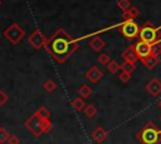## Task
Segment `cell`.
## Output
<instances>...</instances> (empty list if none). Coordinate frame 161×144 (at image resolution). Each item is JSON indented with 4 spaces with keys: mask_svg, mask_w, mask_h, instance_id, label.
Here are the masks:
<instances>
[{
    "mask_svg": "<svg viewBox=\"0 0 161 144\" xmlns=\"http://www.w3.org/2000/svg\"><path fill=\"white\" fill-rule=\"evenodd\" d=\"M68 39L69 38L65 34V31L63 29H58L49 40L50 44L49 51L53 54V56L58 63H63L69 54H72L78 49V44Z\"/></svg>",
    "mask_w": 161,
    "mask_h": 144,
    "instance_id": "6da1fadb",
    "label": "cell"
},
{
    "mask_svg": "<svg viewBox=\"0 0 161 144\" xmlns=\"http://www.w3.org/2000/svg\"><path fill=\"white\" fill-rule=\"evenodd\" d=\"M136 138L141 144H158L161 141V129L150 121L142 129H140Z\"/></svg>",
    "mask_w": 161,
    "mask_h": 144,
    "instance_id": "7a4b0ae2",
    "label": "cell"
},
{
    "mask_svg": "<svg viewBox=\"0 0 161 144\" xmlns=\"http://www.w3.org/2000/svg\"><path fill=\"white\" fill-rule=\"evenodd\" d=\"M4 36L5 39L13 44V45H16L18 43L21 41V39H24L25 36V30L16 23L11 24L10 26H8L5 30H4Z\"/></svg>",
    "mask_w": 161,
    "mask_h": 144,
    "instance_id": "3957f363",
    "label": "cell"
},
{
    "mask_svg": "<svg viewBox=\"0 0 161 144\" xmlns=\"http://www.w3.org/2000/svg\"><path fill=\"white\" fill-rule=\"evenodd\" d=\"M157 31H158V29H157L156 26H153V25L148 21V23H146V24L141 28V30H140V34H138L140 40L146 41V43H148V44L158 43Z\"/></svg>",
    "mask_w": 161,
    "mask_h": 144,
    "instance_id": "277c9868",
    "label": "cell"
},
{
    "mask_svg": "<svg viewBox=\"0 0 161 144\" xmlns=\"http://www.w3.org/2000/svg\"><path fill=\"white\" fill-rule=\"evenodd\" d=\"M140 26L137 23H135L133 20L130 21H123L119 26V31L122 33V35L127 39H133L140 34Z\"/></svg>",
    "mask_w": 161,
    "mask_h": 144,
    "instance_id": "5b68a950",
    "label": "cell"
},
{
    "mask_svg": "<svg viewBox=\"0 0 161 144\" xmlns=\"http://www.w3.org/2000/svg\"><path fill=\"white\" fill-rule=\"evenodd\" d=\"M43 119L39 115H36L35 113L25 121V126L29 129V131H31L35 136H39L40 134H43L42 131V124H43Z\"/></svg>",
    "mask_w": 161,
    "mask_h": 144,
    "instance_id": "8992f818",
    "label": "cell"
},
{
    "mask_svg": "<svg viewBox=\"0 0 161 144\" xmlns=\"http://www.w3.org/2000/svg\"><path fill=\"white\" fill-rule=\"evenodd\" d=\"M29 44H30L35 50H39V49H42L43 46L47 45V39H45L44 34H43L39 29H36V30H34L33 34L29 36Z\"/></svg>",
    "mask_w": 161,
    "mask_h": 144,
    "instance_id": "52a82bcc",
    "label": "cell"
},
{
    "mask_svg": "<svg viewBox=\"0 0 161 144\" xmlns=\"http://www.w3.org/2000/svg\"><path fill=\"white\" fill-rule=\"evenodd\" d=\"M133 48H135V51H136L138 59L146 58V56H148V55L152 54V44H148L146 41L140 40L136 45H133Z\"/></svg>",
    "mask_w": 161,
    "mask_h": 144,
    "instance_id": "ba28073f",
    "label": "cell"
},
{
    "mask_svg": "<svg viewBox=\"0 0 161 144\" xmlns=\"http://www.w3.org/2000/svg\"><path fill=\"white\" fill-rule=\"evenodd\" d=\"M146 90L151 96H158L161 94V80L157 78L151 79L146 84Z\"/></svg>",
    "mask_w": 161,
    "mask_h": 144,
    "instance_id": "9c48e42d",
    "label": "cell"
},
{
    "mask_svg": "<svg viewBox=\"0 0 161 144\" xmlns=\"http://www.w3.org/2000/svg\"><path fill=\"white\" fill-rule=\"evenodd\" d=\"M91 83H98L102 76H103V73L101 69H98L97 66H91L87 71H86V75H84Z\"/></svg>",
    "mask_w": 161,
    "mask_h": 144,
    "instance_id": "30bf717a",
    "label": "cell"
},
{
    "mask_svg": "<svg viewBox=\"0 0 161 144\" xmlns=\"http://www.w3.org/2000/svg\"><path fill=\"white\" fill-rule=\"evenodd\" d=\"M107 136H108V133H107V130H106L104 128H102V126H98V128H96V129L92 131V139H93L94 141H97V143H103V141L107 139Z\"/></svg>",
    "mask_w": 161,
    "mask_h": 144,
    "instance_id": "8fae6325",
    "label": "cell"
},
{
    "mask_svg": "<svg viewBox=\"0 0 161 144\" xmlns=\"http://www.w3.org/2000/svg\"><path fill=\"white\" fill-rule=\"evenodd\" d=\"M141 60V63H142V65L143 66H146V69H148V70H152L157 64H158V61H160V59H158V56L157 55H148V56H146V58H142V59H140Z\"/></svg>",
    "mask_w": 161,
    "mask_h": 144,
    "instance_id": "7c38bea8",
    "label": "cell"
},
{
    "mask_svg": "<svg viewBox=\"0 0 161 144\" xmlns=\"http://www.w3.org/2000/svg\"><path fill=\"white\" fill-rule=\"evenodd\" d=\"M122 59H123V61H131V63H136L137 61V59H138V56H137V54H136V51H135V48L133 46H128L125 51H122Z\"/></svg>",
    "mask_w": 161,
    "mask_h": 144,
    "instance_id": "4fadbf2b",
    "label": "cell"
},
{
    "mask_svg": "<svg viewBox=\"0 0 161 144\" xmlns=\"http://www.w3.org/2000/svg\"><path fill=\"white\" fill-rule=\"evenodd\" d=\"M138 14H140L138 9H137L136 6H131V8H128L126 11H123L122 19H123V21H130V20H133Z\"/></svg>",
    "mask_w": 161,
    "mask_h": 144,
    "instance_id": "5bb4252c",
    "label": "cell"
},
{
    "mask_svg": "<svg viewBox=\"0 0 161 144\" xmlns=\"http://www.w3.org/2000/svg\"><path fill=\"white\" fill-rule=\"evenodd\" d=\"M104 45H106V43H104L103 39H101L99 36H96V38H93V39L89 41V46H91V49H93L94 51H101V50L104 48Z\"/></svg>",
    "mask_w": 161,
    "mask_h": 144,
    "instance_id": "9a60e30c",
    "label": "cell"
},
{
    "mask_svg": "<svg viewBox=\"0 0 161 144\" xmlns=\"http://www.w3.org/2000/svg\"><path fill=\"white\" fill-rule=\"evenodd\" d=\"M70 105L73 106L74 110H82V109L86 108V103H84V100L82 99V96H80V98H74V99L70 101Z\"/></svg>",
    "mask_w": 161,
    "mask_h": 144,
    "instance_id": "2e32d148",
    "label": "cell"
},
{
    "mask_svg": "<svg viewBox=\"0 0 161 144\" xmlns=\"http://www.w3.org/2000/svg\"><path fill=\"white\" fill-rule=\"evenodd\" d=\"M78 93H79V95H80L82 98H88V96L92 95L93 90H92V88H91L89 85L84 84V85H82V86L78 89Z\"/></svg>",
    "mask_w": 161,
    "mask_h": 144,
    "instance_id": "e0dca14e",
    "label": "cell"
},
{
    "mask_svg": "<svg viewBox=\"0 0 161 144\" xmlns=\"http://www.w3.org/2000/svg\"><path fill=\"white\" fill-rule=\"evenodd\" d=\"M43 89H44L47 93H52V91H54V90L57 89V83H55L54 80L48 79V80H45V81L43 83Z\"/></svg>",
    "mask_w": 161,
    "mask_h": 144,
    "instance_id": "ac0fdd59",
    "label": "cell"
},
{
    "mask_svg": "<svg viewBox=\"0 0 161 144\" xmlns=\"http://www.w3.org/2000/svg\"><path fill=\"white\" fill-rule=\"evenodd\" d=\"M106 66H107V69H108V71H109L111 74H116V73L121 69V65H119L116 60H111Z\"/></svg>",
    "mask_w": 161,
    "mask_h": 144,
    "instance_id": "d6986e66",
    "label": "cell"
},
{
    "mask_svg": "<svg viewBox=\"0 0 161 144\" xmlns=\"http://www.w3.org/2000/svg\"><path fill=\"white\" fill-rule=\"evenodd\" d=\"M83 111H84V114H86L88 118H93V116H96V114H97V108H96L94 105L89 104V105H86V108L83 109Z\"/></svg>",
    "mask_w": 161,
    "mask_h": 144,
    "instance_id": "ffe728a7",
    "label": "cell"
},
{
    "mask_svg": "<svg viewBox=\"0 0 161 144\" xmlns=\"http://www.w3.org/2000/svg\"><path fill=\"white\" fill-rule=\"evenodd\" d=\"M136 63H131V61H123L121 64V69L123 71H128V73H132L135 69H136Z\"/></svg>",
    "mask_w": 161,
    "mask_h": 144,
    "instance_id": "44dd1931",
    "label": "cell"
},
{
    "mask_svg": "<svg viewBox=\"0 0 161 144\" xmlns=\"http://www.w3.org/2000/svg\"><path fill=\"white\" fill-rule=\"evenodd\" d=\"M35 114L39 115L40 118H44V119H49V116H50V113L48 111V109H47L45 106H40V108H38L36 111H35Z\"/></svg>",
    "mask_w": 161,
    "mask_h": 144,
    "instance_id": "7402d4cb",
    "label": "cell"
},
{
    "mask_svg": "<svg viewBox=\"0 0 161 144\" xmlns=\"http://www.w3.org/2000/svg\"><path fill=\"white\" fill-rule=\"evenodd\" d=\"M52 128H53V125H52L50 120H49V119H43V124H42V131H43V133H49V131L52 130Z\"/></svg>",
    "mask_w": 161,
    "mask_h": 144,
    "instance_id": "603a6c76",
    "label": "cell"
},
{
    "mask_svg": "<svg viewBox=\"0 0 161 144\" xmlns=\"http://www.w3.org/2000/svg\"><path fill=\"white\" fill-rule=\"evenodd\" d=\"M98 63L99 64H102V65H107L109 61H111V58H109V55L108 54H106V53H102L99 56H98Z\"/></svg>",
    "mask_w": 161,
    "mask_h": 144,
    "instance_id": "cb8c5ba5",
    "label": "cell"
},
{
    "mask_svg": "<svg viewBox=\"0 0 161 144\" xmlns=\"http://www.w3.org/2000/svg\"><path fill=\"white\" fill-rule=\"evenodd\" d=\"M117 6L122 11H126L128 8H131V3H130V0H118L117 1Z\"/></svg>",
    "mask_w": 161,
    "mask_h": 144,
    "instance_id": "d4e9b609",
    "label": "cell"
},
{
    "mask_svg": "<svg viewBox=\"0 0 161 144\" xmlns=\"http://www.w3.org/2000/svg\"><path fill=\"white\" fill-rule=\"evenodd\" d=\"M9 136H10V134H9L4 128H0V144L6 143L8 139H9Z\"/></svg>",
    "mask_w": 161,
    "mask_h": 144,
    "instance_id": "484cf974",
    "label": "cell"
},
{
    "mask_svg": "<svg viewBox=\"0 0 161 144\" xmlns=\"http://www.w3.org/2000/svg\"><path fill=\"white\" fill-rule=\"evenodd\" d=\"M118 78L121 79V81L126 83V81H128V80L131 79V73H128V71H123V70H122V71L119 73Z\"/></svg>",
    "mask_w": 161,
    "mask_h": 144,
    "instance_id": "4316f807",
    "label": "cell"
},
{
    "mask_svg": "<svg viewBox=\"0 0 161 144\" xmlns=\"http://www.w3.org/2000/svg\"><path fill=\"white\" fill-rule=\"evenodd\" d=\"M161 54V44H160V41L158 43H155V44H152V55H160Z\"/></svg>",
    "mask_w": 161,
    "mask_h": 144,
    "instance_id": "83f0119b",
    "label": "cell"
},
{
    "mask_svg": "<svg viewBox=\"0 0 161 144\" xmlns=\"http://www.w3.org/2000/svg\"><path fill=\"white\" fill-rule=\"evenodd\" d=\"M8 99H9L8 94H6L4 90H0V105H4V104L8 101Z\"/></svg>",
    "mask_w": 161,
    "mask_h": 144,
    "instance_id": "f1b7e54d",
    "label": "cell"
},
{
    "mask_svg": "<svg viewBox=\"0 0 161 144\" xmlns=\"http://www.w3.org/2000/svg\"><path fill=\"white\" fill-rule=\"evenodd\" d=\"M8 144H20V139L15 135H10L8 139Z\"/></svg>",
    "mask_w": 161,
    "mask_h": 144,
    "instance_id": "f546056e",
    "label": "cell"
},
{
    "mask_svg": "<svg viewBox=\"0 0 161 144\" xmlns=\"http://www.w3.org/2000/svg\"><path fill=\"white\" fill-rule=\"evenodd\" d=\"M158 108H160V109H161V100H160V101H158Z\"/></svg>",
    "mask_w": 161,
    "mask_h": 144,
    "instance_id": "4dcf8cb0",
    "label": "cell"
},
{
    "mask_svg": "<svg viewBox=\"0 0 161 144\" xmlns=\"http://www.w3.org/2000/svg\"><path fill=\"white\" fill-rule=\"evenodd\" d=\"M0 6H1V1H0Z\"/></svg>",
    "mask_w": 161,
    "mask_h": 144,
    "instance_id": "1f68e13d",
    "label": "cell"
}]
</instances>
